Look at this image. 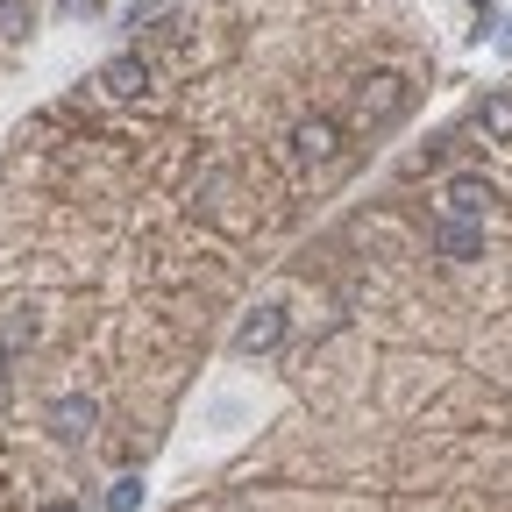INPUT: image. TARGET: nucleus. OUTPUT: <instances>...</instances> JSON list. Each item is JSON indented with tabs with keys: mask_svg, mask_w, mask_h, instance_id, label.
<instances>
[{
	"mask_svg": "<svg viewBox=\"0 0 512 512\" xmlns=\"http://www.w3.org/2000/svg\"><path fill=\"white\" fill-rule=\"evenodd\" d=\"M278 335H285V306H256L235 328V356H264V349H278Z\"/></svg>",
	"mask_w": 512,
	"mask_h": 512,
	"instance_id": "1",
	"label": "nucleus"
},
{
	"mask_svg": "<svg viewBox=\"0 0 512 512\" xmlns=\"http://www.w3.org/2000/svg\"><path fill=\"white\" fill-rule=\"evenodd\" d=\"M491 200H498V192H491L484 178H448V192H441L448 221H484V214H491Z\"/></svg>",
	"mask_w": 512,
	"mask_h": 512,
	"instance_id": "2",
	"label": "nucleus"
},
{
	"mask_svg": "<svg viewBox=\"0 0 512 512\" xmlns=\"http://www.w3.org/2000/svg\"><path fill=\"white\" fill-rule=\"evenodd\" d=\"M50 427H57V441H93L100 406H93V399H57V406H50Z\"/></svg>",
	"mask_w": 512,
	"mask_h": 512,
	"instance_id": "3",
	"label": "nucleus"
},
{
	"mask_svg": "<svg viewBox=\"0 0 512 512\" xmlns=\"http://www.w3.org/2000/svg\"><path fill=\"white\" fill-rule=\"evenodd\" d=\"M477 249H484V221H448L441 228V256H448V264H470Z\"/></svg>",
	"mask_w": 512,
	"mask_h": 512,
	"instance_id": "4",
	"label": "nucleus"
},
{
	"mask_svg": "<svg viewBox=\"0 0 512 512\" xmlns=\"http://www.w3.org/2000/svg\"><path fill=\"white\" fill-rule=\"evenodd\" d=\"M399 107H406V86L399 79H370L363 86V121H392Z\"/></svg>",
	"mask_w": 512,
	"mask_h": 512,
	"instance_id": "5",
	"label": "nucleus"
},
{
	"mask_svg": "<svg viewBox=\"0 0 512 512\" xmlns=\"http://www.w3.org/2000/svg\"><path fill=\"white\" fill-rule=\"evenodd\" d=\"M292 150H299L306 164H320V157H335V121H299V136H292Z\"/></svg>",
	"mask_w": 512,
	"mask_h": 512,
	"instance_id": "6",
	"label": "nucleus"
},
{
	"mask_svg": "<svg viewBox=\"0 0 512 512\" xmlns=\"http://www.w3.org/2000/svg\"><path fill=\"white\" fill-rule=\"evenodd\" d=\"M100 86H107L114 100H136V93H143V64H136V57H114L107 72H100Z\"/></svg>",
	"mask_w": 512,
	"mask_h": 512,
	"instance_id": "7",
	"label": "nucleus"
},
{
	"mask_svg": "<svg viewBox=\"0 0 512 512\" xmlns=\"http://www.w3.org/2000/svg\"><path fill=\"white\" fill-rule=\"evenodd\" d=\"M207 420H214L221 434H235V427L249 420V399H235V392H214V399H207Z\"/></svg>",
	"mask_w": 512,
	"mask_h": 512,
	"instance_id": "8",
	"label": "nucleus"
},
{
	"mask_svg": "<svg viewBox=\"0 0 512 512\" xmlns=\"http://www.w3.org/2000/svg\"><path fill=\"white\" fill-rule=\"evenodd\" d=\"M484 136L491 143H512V93H491L484 100Z\"/></svg>",
	"mask_w": 512,
	"mask_h": 512,
	"instance_id": "9",
	"label": "nucleus"
},
{
	"mask_svg": "<svg viewBox=\"0 0 512 512\" xmlns=\"http://www.w3.org/2000/svg\"><path fill=\"white\" fill-rule=\"evenodd\" d=\"M107 512H143V477H114V491H107Z\"/></svg>",
	"mask_w": 512,
	"mask_h": 512,
	"instance_id": "10",
	"label": "nucleus"
},
{
	"mask_svg": "<svg viewBox=\"0 0 512 512\" xmlns=\"http://www.w3.org/2000/svg\"><path fill=\"white\" fill-rule=\"evenodd\" d=\"M100 0H57V15H93Z\"/></svg>",
	"mask_w": 512,
	"mask_h": 512,
	"instance_id": "11",
	"label": "nucleus"
},
{
	"mask_svg": "<svg viewBox=\"0 0 512 512\" xmlns=\"http://www.w3.org/2000/svg\"><path fill=\"white\" fill-rule=\"evenodd\" d=\"M498 50H505V57H512V22H498Z\"/></svg>",
	"mask_w": 512,
	"mask_h": 512,
	"instance_id": "12",
	"label": "nucleus"
},
{
	"mask_svg": "<svg viewBox=\"0 0 512 512\" xmlns=\"http://www.w3.org/2000/svg\"><path fill=\"white\" fill-rule=\"evenodd\" d=\"M43 512H79V505H43Z\"/></svg>",
	"mask_w": 512,
	"mask_h": 512,
	"instance_id": "13",
	"label": "nucleus"
},
{
	"mask_svg": "<svg viewBox=\"0 0 512 512\" xmlns=\"http://www.w3.org/2000/svg\"><path fill=\"white\" fill-rule=\"evenodd\" d=\"M470 8H491V0H470Z\"/></svg>",
	"mask_w": 512,
	"mask_h": 512,
	"instance_id": "14",
	"label": "nucleus"
}]
</instances>
